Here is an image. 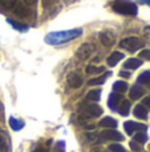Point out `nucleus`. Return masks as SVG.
<instances>
[{"label": "nucleus", "instance_id": "nucleus-15", "mask_svg": "<svg viewBox=\"0 0 150 152\" xmlns=\"http://www.w3.org/2000/svg\"><path fill=\"white\" fill-rule=\"evenodd\" d=\"M98 124H100V127H104V128H108V129H114L117 127V121L113 118H109V116L104 118Z\"/></svg>", "mask_w": 150, "mask_h": 152}, {"label": "nucleus", "instance_id": "nucleus-22", "mask_svg": "<svg viewBox=\"0 0 150 152\" xmlns=\"http://www.w3.org/2000/svg\"><path fill=\"white\" fill-rule=\"evenodd\" d=\"M101 97V89H92L87 94V100H92V102H98Z\"/></svg>", "mask_w": 150, "mask_h": 152}, {"label": "nucleus", "instance_id": "nucleus-27", "mask_svg": "<svg viewBox=\"0 0 150 152\" xmlns=\"http://www.w3.org/2000/svg\"><path fill=\"white\" fill-rule=\"evenodd\" d=\"M109 150H110V152H126V150L121 144H110Z\"/></svg>", "mask_w": 150, "mask_h": 152}, {"label": "nucleus", "instance_id": "nucleus-8", "mask_svg": "<svg viewBox=\"0 0 150 152\" xmlns=\"http://www.w3.org/2000/svg\"><path fill=\"white\" fill-rule=\"evenodd\" d=\"M66 81H68V86L71 88H80L84 83V79L79 72H69L66 76Z\"/></svg>", "mask_w": 150, "mask_h": 152}, {"label": "nucleus", "instance_id": "nucleus-14", "mask_svg": "<svg viewBox=\"0 0 150 152\" xmlns=\"http://www.w3.org/2000/svg\"><path fill=\"white\" fill-rule=\"evenodd\" d=\"M109 76H110V72H105V74H102L101 76L90 79V80H88V86H100V84H104Z\"/></svg>", "mask_w": 150, "mask_h": 152}, {"label": "nucleus", "instance_id": "nucleus-6", "mask_svg": "<svg viewBox=\"0 0 150 152\" xmlns=\"http://www.w3.org/2000/svg\"><path fill=\"white\" fill-rule=\"evenodd\" d=\"M98 140L100 142H106V140H114V142H122L124 136L116 129H105L98 135Z\"/></svg>", "mask_w": 150, "mask_h": 152}, {"label": "nucleus", "instance_id": "nucleus-2", "mask_svg": "<svg viewBox=\"0 0 150 152\" xmlns=\"http://www.w3.org/2000/svg\"><path fill=\"white\" fill-rule=\"evenodd\" d=\"M112 8L114 12L120 13V15H128V16H134L137 15V5L130 0H114L112 3Z\"/></svg>", "mask_w": 150, "mask_h": 152}, {"label": "nucleus", "instance_id": "nucleus-28", "mask_svg": "<svg viewBox=\"0 0 150 152\" xmlns=\"http://www.w3.org/2000/svg\"><path fill=\"white\" fill-rule=\"evenodd\" d=\"M140 59L142 60H150V50H144L140 52Z\"/></svg>", "mask_w": 150, "mask_h": 152}, {"label": "nucleus", "instance_id": "nucleus-29", "mask_svg": "<svg viewBox=\"0 0 150 152\" xmlns=\"http://www.w3.org/2000/svg\"><path fill=\"white\" fill-rule=\"evenodd\" d=\"M129 145H130V148H132L133 151H136V152H140L141 151V144H138V143L134 142V140H132V142L129 143Z\"/></svg>", "mask_w": 150, "mask_h": 152}, {"label": "nucleus", "instance_id": "nucleus-24", "mask_svg": "<svg viewBox=\"0 0 150 152\" xmlns=\"http://www.w3.org/2000/svg\"><path fill=\"white\" fill-rule=\"evenodd\" d=\"M138 84H150V71L142 72L137 79Z\"/></svg>", "mask_w": 150, "mask_h": 152}, {"label": "nucleus", "instance_id": "nucleus-31", "mask_svg": "<svg viewBox=\"0 0 150 152\" xmlns=\"http://www.w3.org/2000/svg\"><path fill=\"white\" fill-rule=\"evenodd\" d=\"M142 105H145L146 108H150V96H149V97H145V99H144Z\"/></svg>", "mask_w": 150, "mask_h": 152}, {"label": "nucleus", "instance_id": "nucleus-4", "mask_svg": "<svg viewBox=\"0 0 150 152\" xmlns=\"http://www.w3.org/2000/svg\"><path fill=\"white\" fill-rule=\"evenodd\" d=\"M120 47H121L122 50L130 51V52H136V51L144 48V42H141L138 37L130 36V37H125V39H122L121 42H120Z\"/></svg>", "mask_w": 150, "mask_h": 152}, {"label": "nucleus", "instance_id": "nucleus-18", "mask_svg": "<svg viewBox=\"0 0 150 152\" xmlns=\"http://www.w3.org/2000/svg\"><path fill=\"white\" fill-rule=\"evenodd\" d=\"M128 84H126V81H122V80H117L116 83L113 84V89L116 92H118V94H124V92H126L128 91Z\"/></svg>", "mask_w": 150, "mask_h": 152}, {"label": "nucleus", "instance_id": "nucleus-25", "mask_svg": "<svg viewBox=\"0 0 150 152\" xmlns=\"http://www.w3.org/2000/svg\"><path fill=\"white\" fill-rule=\"evenodd\" d=\"M16 4H17V0H0V5L7 10H13Z\"/></svg>", "mask_w": 150, "mask_h": 152}, {"label": "nucleus", "instance_id": "nucleus-13", "mask_svg": "<svg viewBox=\"0 0 150 152\" xmlns=\"http://www.w3.org/2000/svg\"><path fill=\"white\" fill-rule=\"evenodd\" d=\"M129 95H130V99L137 100V99H140L142 95H145V89L140 86H133L129 91Z\"/></svg>", "mask_w": 150, "mask_h": 152}, {"label": "nucleus", "instance_id": "nucleus-1", "mask_svg": "<svg viewBox=\"0 0 150 152\" xmlns=\"http://www.w3.org/2000/svg\"><path fill=\"white\" fill-rule=\"evenodd\" d=\"M82 35L81 28H73V29H65V31H56L50 32L45 36V43L50 45H58L68 43L73 39H77L79 36Z\"/></svg>", "mask_w": 150, "mask_h": 152}, {"label": "nucleus", "instance_id": "nucleus-26", "mask_svg": "<svg viewBox=\"0 0 150 152\" xmlns=\"http://www.w3.org/2000/svg\"><path fill=\"white\" fill-rule=\"evenodd\" d=\"M134 142H137L138 144H144V143L148 142V135L145 132H138L134 136Z\"/></svg>", "mask_w": 150, "mask_h": 152}, {"label": "nucleus", "instance_id": "nucleus-32", "mask_svg": "<svg viewBox=\"0 0 150 152\" xmlns=\"http://www.w3.org/2000/svg\"><path fill=\"white\" fill-rule=\"evenodd\" d=\"M23 1L27 5H35V4H36L37 0H23Z\"/></svg>", "mask_w": 150, "mask_h": 152}, {"label": "nucleus", "instance_id": "nucleus-17", "mask_svg": "<svg viewBox=\"0 0 150 152\" xmlns=\"http://www.w3.org/2000/svg\"><path fill=\"white\" fill-rule=\"evenodd\" d=\"M117 111H118L122 116L129 115V112H130V102H129V100H122V102L120 103Z\"/></svg>", "mask_w": 150, "mask_h": 152}, {"label": "nucleus", "instance_id": "nucleus-9", "mask_svg": "<svg viewBox=\"0 0 150 152\" xmlns=\"http://www.w3.org/2000/svg\"><path fill=\"white\" fill-rule=\"evenodd\" d=\"M98 37H100V42L102 43V45H105V47H112V45L116 44V36H114V34L110 31L100 32Z\"/></svg>", "mask_w": 150, "mask_h": 152}, {"label": "nucleus", "instance_id": "nucleus-12", "mask_svg": "<svg viewBox=\"0 0 150 152\" xmlns=\"http://www.w3.org/2000/svg\"><path fill=\"white\" fill-rule=\"evenodd\" d=\"M133 113H134L136 118L145 120V119L148 118V108H146L145 105H142V104H138V105H136V108H134V111H133Z\"/></svg>", "mask_w": 150, "mask_h": 152}, {"label": "nucleus", "instance_id": "nucleus-20", "mask_svg": "<svg viewBox=\"0 0 150 152\" xmlns=\"http://www.w3.org/2000/svg\"><path fill=\"white\" fill-rule=\"evenodd\" d=\"M7 21H8V24H9V26H12L13 28L16 29V31H20V32L28 31V26H25V24H20V23H17V21L12 20V19H7Z\"/></svg>", "mask_w": 150, "mask_h": 152}, {"label": "nucleus", "instance_id": "nucleus-11", "mask_svg": "<svg viewBox=\"0 0 150 152\" xmlns=\"http://www.w3.org/2000/svg\"><path fill=\"white\" fill-rule=\"evenodd\" d=\"M124 59V53L122 52H118V51H116V52H112L110 55H109L108 60H106V63H108L109 67H116L117 63H120V61Z\"/></svg>", "mask_w": 150, "mask_h": 152}, {"label": "nucleus", "instance_id": "nucleus-5", "mask_svg": "<svg viewBox=\"0 0 150 152\" xmlns=\"http://www.w3.org/2000/svg\"><path fill=\"white\" fill-rule=\"evenodd\" d=\"M93 52H96V45L92 44V43H84V44H81L79 47L76 56L80 60H87L93 55Z\"/></svg>", "mask_w": 150, "mask_h": 152}, {"label": "nucleus", "instance_id": "nucleus-7", "mask_svg": "<svg viewBox=\"0 0 150 152\" xmlns=\"http://www.w3.org/2000/svg\"><path fill=\"white\" fill-rule=\"evenodd\" d=\"M124 128H125V131H126V134L133 135L134 132H145L148 127H146L145 124H140V123L129 120V121H125L124 123Z\"/></svg>", "mask_w": 150, "mask_h": 152}, {"label": "nucleus", "instance_id": "nucleus-30", "mask_svg": "<svg viewBox=\"0 0 150 152\" xmlns=\"http://www.w3.org/2000/svg\"><path fill=\"white\" fill-rule=\"evenodd\" d=\"M144 36H145L146 40L150 42V27H146V28L144 29Z\"/></svg>", "mask_w": 150, "mask_h": 152}, {"label": "nucleus", "instance_id": "nucleus-34", "mask_svg": "<svg viewBox=\"0 0 150 152\" xmlns=\"http://www.w3.org/2000/svg\"><path fill=\"white\" fill-rule=\"evenodd\" d=\"M144 3H148V4H150V0H142Z\"/></svg>", "mask_w": 150, "mask_h": 152}, {"label": "nucleus", "instance_id": "nucleus-21", "mask_svg": "<svg viewBox=\"0 0 150 152\" xmlns=\"http://www.w3.org/2000/svg\"><path fill=\"white\" fill-rule=\"evenodd\" d=\"M15 13L19 16H23V18H25V16H29L31 15V11L28 10V8L25 7V5H15Z\"/></svg>", "mask_w": 150, "mask_h": 152}, {"label": "nucleus", "instance_id": "nucleus-3", "mask_svg": "<svg viewBox=\"0 0 150 152\" xmlns=\"http://www.w3.org/2000/svg\"><path fill=\"white\" fill-rule=\"evenodd\" d=\"M79 112L81 113L82 118L85 119H93L102 115V108L97 104H81Z\"/></svg>", "mask_w": 150, "mask_h": 152}, {"label": "nucleus", "instance_id": "nucleus-19", "mask_svg": "<svg viewBox=\"0 0 150 152\" xmlns=\"http://www.w3.org/2000/svg\"><path fill=\"white\" fill-rule=\"evenodd\" d=\"M9 127L13 131H20L24 127V121L19 120V119H16V118H9Z\"/></svg>", "mask_w": 150, "mask_h": 152}, {"label": "nucleus", "instance_id": "nucleus-16", "mask_svg": "<svg viewBox=\"0 0 150 152\" xmlns=\"http://www.w3.org/2000/svg\"><path fill=\"white\" fill-rule=\"evenodd\" d=\"M141 66H142L141 59H136V58L129 59V60H126V63L124 64V67L126 69H137V68H140Z\"/></svg>", "mask_w": 150, "mask_h": 152}, {"label": "nucleus", "instance_id": "nucleus-33", "mask_svg": "<svg viewBox=\"0 0 150 152\" xmlns=\"http://www.w3.org/2000/svg\"><path fill=\"white\" fill-rule=\"evenodd\" d=\"M120 75H121L122 77H130V74L129 72H126V71H121L120 72Z\"/></svg>", "mask_w": 150, "mask_h": 152}, {"label": "nucleus", "instance_id": "nucleus-10", "mask_svg": "<svg viewBox=\"0 0 150 152\" xmlns=\"http://www.w3.org/2000/svg\"><path fill=\"white\" fill-rule=\"evenodd\" d=\"M121 102H122V95H118V94H116V92H113V94H110V96H109V99H108V105L110 110L117 111V108H118Z\"/></svg>", "mask_w": 150, "mask_h": 152}, {"label": "nucleus", "instance_id": "nucleus-23", "mask_svg": "<svg viewBox=\"0 0 150 152\" xmlns=\"http://www.w3.org/2000/svg\"><path fill=\"white\" fill-rule=\"evenodd\" d=\"M105 71V67H97V66H88L87 69H85V72H87L88 75H97V74H101V72Z\"/></svg>", "mask_w": 150, "mask_h": 152}]
</instances>
